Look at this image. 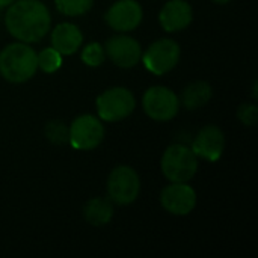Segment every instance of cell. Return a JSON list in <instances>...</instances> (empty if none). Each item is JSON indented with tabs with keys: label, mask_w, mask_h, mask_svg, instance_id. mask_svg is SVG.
<instances>
[{
	"label": "cell",
	"mask_w": 258,
	"mask_h": 258,
	"mask_svg": "<svg viewBox=\"0 0 258 258\" xmlns=\"http://www.w3.org/2000/svg\"><path fill=\"white\" fill-rule=\"evenodd\" d=\"M160 203L168 213L186 216L197 206V192L187 183H171L162 190Z\"/></svg>",
	"instance_id": "8fae6325"
},
{
	"label": "cell",
	"mask_w": 258,
	"mask_h": 258,
	"mask_svg": "<svg viewBox=\"0 0 258 258\" xmlns=\"http://www.w3.org/2000/svg\"><path fill=\"white\" fill-rule=\"evenodd\" d=\"M144 112L154 121H171L180 109V98L166 86H153L142 97Z\"/></svg>",
	"instance_id": "52a82bcc"
},
{
	"label": "cell",
	"mask_w": 258,
	"mask_h": 258,
	"mask_svg": "<svg viewBox=\"0 0 258 258\" xmlns=\"http://www.w3.org/2000/svg\"><path fill=\"white\" fill-rule=\"evenodd\" d=\"M212 98V86L204 80L192 82L186 86V89L181 94L180 103L187 110H195L203 106H206Z\"/></svg>",
	"instance_id": "2e32d148"
},
{
	"label": "cell",
	"mask_w": 258,
	"mask_h": 258,
	"mask_svg": "<svg viewBox=\"0 0 258 258\" xmlns=\"http://www.w3.org/2000/svg\"><path fill=\"white\" fill-rule=\"evenodd\" d=\"M160 168L171 183H187L198 171V157L187 145L172 144L165 150Z\"/></svg>",
	"instance_id": "3957f363"
},
{
	"label": "cell",
	"mask_w": 258,
	"mask_h": 258,
	"mask_svg": "<svg viewBox=\"0 0 258 258\" xmlns=\"http://www.w3.org/2000/svg\"><path fill=\"white\" fill-rule=\"evenodd\" d=\"M38 70L36 51L26 42H12L0 51V74L11 83L30 80Z\"/></svg>",
	"instance_id": "7a4b0ae2"
},
{
	"label": "cell",
	"mask_w": 258,
	"mask_h": 258,
	"mask_svg": "<svg viewBox=\"0 0 258 258\" xmlns=\"http://www.w3.org/2000/svg\"><path fill=\"white\" fill-rule=\"evenodd\" d=\"M180 54H181L180 45L174 39L163 38L154 41L147 48V51L142 53L141 59L150 73L156 76H162L177 67L180 60Z\"/></svg>",
	"instance_id": "8992f818"
},
{
	"label": "cell",
	"mask_w": 258,
	"mask_h": 258,
	"mask_svg": "<svg viewBox=\"0 0 258 258\" xmlns=\"http://www.w3.org/2000/svg\"><path fill=\"white\" fill-rule=\"evenodd\" d=\"M36 57H38V68H41L47 74L56 73L62 67V54L53 47H47L41 50V53H36Z\"/></svg>",
	"instance_id": "e0dca14e"
},
{
	"label": "cell",
	"mask_w": 258,
	"mask_h": 258,
	"mask_svg": "<svg viewBox=\"0 0 258 258\" xmlns=\"http://www.w3.org/2000/svg\"><path fill=\"white\" fill-rule=\"evenodd\" d=\"M194 20V11L186 0H169L159 14V21L166 32H180Z\"/></svg>",
	"instance_id": "4fadbf2b"
},
{
	"label": "cell",
	"mask_w": 258,
	"mask_h": 258,
	"mask_svg": "<svg viewBox=\"0 0 258 258\" xmlns=\"http://www.w3.org/2000/svg\"><path fill=\"white\" fill-rule=\"evenodd\" d=\"M97 112L103 121L116 122L130 116L136 107L135 95L130 89L115 86L97 97Z\"/></svg>",
	"instance_id": "277c9868"
},
{
	"label": "cell",
	"mask_w": 258,
	"mask_h": 258,
	"mask_svg": "<svg viewBox=\"0 0 258 258\" xmlns=\"http://www.w3.org/2000/svg\"><path fill=\"white\" fill-rule=\"evenodd\" d=\"M45 138L54 145H62L68 141V127L59 119L48 121L45 125Z\"/></svg>",
	"instance_id": "d6986e66"
},
{
	"label": "cell",
	"mask_w": 258,
	"mask_h": 258,
	"mask_svg": "<svg viewBox=\"0 0 258 258\" xmlns=\"http://www.w3.org/2000/svg\"><path fill=\"white\" fill-rule=\"evenodd\" d=\"M237 118L248 127H254L258 121V107L254 103H243L237 110Z\"/></svg>",
	"instance_id": "44dd1931"
},
{
	"label": "cell",
	"mask_w": 258,
	"mask_h": 258,
	"mask_svg": "<svg viewBox=\"0 0 258 258\" xmlns=\"http://www.w3.org/2000/svg\"><path fill=\"white\" fill-rule=\"evenodd\" d=\"M142 17V6L136 0H119L106 11L104 21L110 29L127 33L135 30L141 24Z\"/></svg>",
	"instance_id": "9c48e42d"
},
{
	"label": "cell",
	"mask_w": 258,
	"mask_h": 258,
	"mask_svg": "<svg viewBox=\"0 0 258 258\" xmlns=\"http://www.w3.org/2000/svg\"><path fill=\"white\" fill-rule=\"evenodd\" d=\"M83 42L82 30L73 23H60L51 32V47L62 56H71Z\"/></svg>",
	"instance_id": "5bb4252c"
},
{
	"label": "cell",
	"mask_w": 258,
	"mask_h": 258,
	"mask_svg": "<svg viewBox=\"0 0 258 258\" xmlns=\"http://www.w3.org/2000/svg\"><path fill=\"white\" fill-rule=\"evenodd\" d=\"M56 9L68 17H79L86 14L92 5L94 0H54Z\"/></svg>",
	"instance_id": "ac0fdd59"
},
{
	"label": "cell",
	"mask_w": 258,
	"mask_h": 258,
	"mask_svg": "<svg viewBox=\"0 0 258 258\" xmlns=\"http://www.w3.org/2000/svg\"><path fill=\"white\" fill-rule=\"evenodd\" d=\"M14 2H15V0H0V9H2V8H8V6L12 5Z\"/></svg>",
	"instance_id": "7402d4cb"
},
{
	"label": "cell",
	"mask_w": 258,
	"mask_h": 258,
	"mask_svg": "<svg viewBox=\"0 0 258 258\" xmlns=\"http://www.w3.org/2000/svg\"><path fill=\"white\" fill-rule=\"evenodd\" d=\"M104 138V127L101 121L89 113L77 116L68 127V142L76 150H94Z\"/></svg>",
	"instance_id": "ba28073f"
},
{
	"label": "cell",
	"mask_w": 258,
	"mask_h": 258,
	"mask_svg": "<svg viewBox=\"0 0 258 258\" xmlns=\"http://www.w3.org/2000/svg\"><path fill=\"white\" fill-rule=\"evenodd\" d=\"M83 218L94 227H103L113 218V206L109 198H92L83 207Z\"/></svg>",
	"instance_id": "9a60e30c"
},
{
	"label": "cell",
	"mask_w": 258,
	"mask_h": 258,
	"mask_svg": "<svg viewBox=\"0 0 258 258\" xmlns=\"http://www.w3.org/2000/svg\"><path fill=\"white\" fill-rule=\"evenodd\" d=\"M5 24L15 39L32 44L48 33L51 17L48 8L39 0H15L8 6Z\"/></svg>",
	"instance_id": "6da1fadb"
},
{
	"label": "cell",
	"mask_w": 258,
	"mask_h": 258,
	"mask_svg": "<svg viewBox=\"0 0 258 258\" xmlns=\"http://www.w3.org/2000/svg\"><path fill=\"white\" fill-rule=\"evenodd\" d=\"M215 3H221V5H225V3H228V2H231V0H213Z\"/></svg>",
	"instance_id": "603a6c76"
},
{
	"label": "cell",
	"mask_w": 258,
	"mask_h": 258,
	"mask_svg": "<svg viewBox=\"0 0 258 258\" xmlns=\"http://www.w3.org/2000/svg\"><path fill=\"white\" fill-rule=\"evenodd\" d=\"M141 180L130 166H116L107 178V198L118 206H128L139 197Z\"/></svg>",
	"instance_id": "5b68a950"
},
{
	"label": "cell",
	"mask_w": 258,
	"mask_h": 258,
	"mask_svg": "<svg viewBox=\"0 0 258 258\" xmlns=\"http://www.w3.org/2000/svg\"><path fill=\"white\" fill-rule=\"evenodd\" d=\"M106 53L101 44L98 42H91L88 44L83 51H82V62L88 67H100L104 62Z\"/></svg>",
	"instance_id": "ffe728a7"
},
{
	"label": "cell",
	"mask_w": 258,
	"mask_h": 258,
	"mask_svg": "<svg viewBox=\"0 0 258 258\" xmlns=\"http://www.w3.org/2000/svg\"><path fill=\"white\" fill-rule=\"evenodd\" d=\"M106 56L119 68H133L142 56L141 44L127 35H115L104 44Z\"/></svg>",
	"instance_id": "30bf717a"
},
{
	"label": "cell",
	"mask_w": 258,
	"mask_h": 258,
	"mask_svg": "<svg viewBox=\"0 0 258 258\" xmlns=\"http://www.w3.org/2000/svg\"><path fill=\"white\" fill-rule=\"evenodd\" d=\"M225 148L224 132L218 125L203 127L192 142V151L197 157L209 162H218Z\"/></svg>",
	"instance_id": "7c38bea8"
}]
</instances>
